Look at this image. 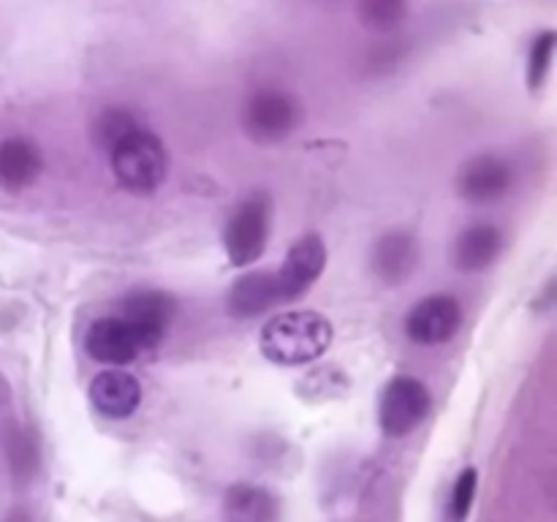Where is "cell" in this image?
I'll return each instance as SVG.
<instances>
[{"label": "cell", "mask_w": 557, "mask_h": 522, "mask_svg": "<svg viewBox=\"0 0 557 522\" xmlns=\"http://www.w3.org/2000/svg\"><path fill=\"white\" fill-rule=\"evenodd\" d=\"M9 460H11V471L20 482H27L33 471H36V446H33L30 435L22 433V430H11L9 435Z\"/></svg>", "instance_id": "20"}, {"label": "cell", "mask_w": 557, "mask_h": 522, "mask_svg": "<svg viewBox=\"0 0 557 522\" xmlns=\"http://www.w3.org/2000/svg\"><path fill=\"white\" fill-rule=\"evenodd\" d=\"M272 201L264 194H253L239 201L223 228V248L234 266H248L261 259L270 239Z\"/></svg>", "instance_id": "3"}, {"label": "cell", "mask_w": 557, "mask_h": 522, "mask_svg": "<svg viewBox=\"0 0 557 522\" xmlns=\"http://www.w3.org/2000/svg\"><path fill=\"white\" fill-rule=\"evenodd\" d=\"M174 313H177V299L172 294L161 291V288H136L123 299L120 319L128 321L141 335L147 351H152L166 337Z\"/></svg>", "instance_id": "6"}, {"label": "cell", "mask_w": 557, "mask_h": 522, "mask_svg": "<svg viewBox=\"0 0 557 522\" xmlns=\"http://www.w3.org/2000/svg\"><path fill=\"white\" fill-rule=\"evenodd\" d=\"M419 261V248L417 239L406 232H389L373 245V253H370V264L379 281L397 286V283L406 281L413 272Z\"/></svg>", "instance_id": "14"}, {"label": "cell", "mask_w": 557, "mask_h": 522, "mask_svg": "<svg viewBox=\"0 0 557 522\" xmlns=\"http://www.w3.org/2000/svg\"><path fill=\"white\" fill-rule=\"evenodd\" d=\"M555 44L557 36L553 30H544L542 36H536V41H533L531 58H528V85H531V90H539V87L547 82L549 69H553Z\"/></svg>", "instance_id": "19"}, {"label": "cell", "mask_w": 557, "mask_h": 522, "mask_svg": "<svg viewBox=\"0 0 557 522\" xmlns=\"http://www.w3.org/2000/svg\"><path fill=\"white\" fill-rule=\"evenodd\" d=\"M85 351L96 362L123 368V364L139 359L147 351V346L128 321L120 319V315H107V319H98L90 324L85 335Z\"/></svg>", "instance_id": "8"}, {"label": "cell", "mask_w": 557, "mask_h": 522, "mask_svg": "<svg viewBox=\"0 0 557 522\" xmlns=\"http://www.w3.org/2000/svg\"><path fill=\"white\" fill-rule=\"evenodd\" d=\"M462 324V308L449 294H433L413 304L406 319V335L419 346H441L457 335Z\"/></svg>", "instance_id": "7"}, {"label": "cell", "mask_w": 557, "mask_h": 522, "mask_svg": "<svg viewBox=\"0 0 557 522\" xmlns=\"http://www.w3.org/2000/svg\"><path fill=\"white\" fill-rule=\"evenodd\" d=\"M473 495H476V468H466L455 484V495H451V511L457 520H466L468 511L473 506Z\"/></svg>", "instance_id": "21"}, {"label": "cell", "mask_w": 557, "mask_h": 522, "mask_svg": "<svg viewBox=\"0 0 557 522\" xmlns=\"http://www.w3.org/2000/svg\"><path fill=\"white\" fill-rule=\"evenodd\" d=\"M223 517L228 522H275L277 500L259 484H234L223 495Z\"/></svg>", "instance_id": "15"}, {"label": "cell", "mask_w": 557, "mask_h": 522, "mask_svg": "<svg viewBox=\"0 0 557 522\" xmlns=\"http://www.w3.org/2000/svg\"><path fill=\"white\" fill-rule=\"evenodd\" d=\"M136 128H141L139 120L123 107H107L92 123V141H96L98 150L112 152L120 141L128 134H134Z\"/></svg>", "instance_id": "17"}, {"label": "cell", "mask_w": 557, "mask_h": 522, "mask_svg": "<svg viewBox=\"0 0 557 522\" xmlns=\"http://www.w3.org/2000/svg\"><path fill=\"white\" fill-rule=\"evenodd\" d=\"M332 343V324L315 310H286L264 324L259 348L272 364L299 368L324 357Z\"/></svg>", "instance_id": "1"}, {"label": "cell", "mask_w": 557, "mask_h": 522, "mask_svg": "<svg viewBox=\"0 0 557 522\" xmlns=\"http://www.w3.org/2000/svg\"><path fill=\"white\" fill-rule=\"evenodd\" d=\"M3 397H5V384H3V381H0V400H3Z\"/></svg>", "instance_id": "23"}, {"label": "cell", "mask_w": 557, "mask_h": 522, "mask_svg": "<svg viewBox=\"0 0 557 522\" xmlns=\"http://www.w3.org/2000/svg\"><path fill=\"white\" fill-rule=\"evenodd\" d=\"M326 266V245L319 234H308V237L297 239L292 250L283 259V266L275 272L277 286H281L283 302H294L302 294L310 291L315 281L321 277Z\"/></svg>", "instance_id": "9"}, {"label": "cell", "mask_w": 557, "mask_h": 522, "mask_svg": "<svg viewBox=\"0 0 557 522\" xmlns=\"http://www.w3.org/2000/svg\"><path fill=\"white\" fill-rule=\"evenodd\" d=\"M92 408L107 419H128L141 402V384L128 370H103L90 381Z\"/></svg>", "instance_id": "11"}, {"label": "cell", "mask_w": 557, "mask_h": 522, "mask_svg": "<svg viewBox=\"0 0 557 522\" xmlns=\"http://www.w3.org/2000/svg\"><path fill=\"white\" fill-rule=\"evenodd\" d=\"M112 172L117 183L128 194L150 196L163 185L169 174V152L163 141L145 125L136 128L134 134L125 136L112 152Z\"/></svg>", "instance_id": "2"}, {"label": "cell", "mask_w": 557, "mask_h": 522, "mask_svg": "<svg viewBox=\"0 0 557 522\" xmlns=\"http://www.w3.org/2000/svg\"><path fill=\"white\" fill-rule=\"evenodd\" d=\"M357 14L368 30L392 33L406 22L408 0H359Z\"/></svg>", "instance_id": "18"}, {"label": "cell", "mask_w": 557, "mask_h": 522, "mask_svg": "<svg viewBox=\"0 0 557 522\" xmlns=\"http://www.w3.org/2000/svg\"><path fill=\"white\" fill-rule=\"evenodd\" d=\"M511 185H515V172H511V166L504 158L493 156V152L471 158L460 169V177H457L460 196L466 201H471V204H493V201H500L509 194Z\"/></svg>", "instance_id": "10"}, {"label": "cell", "mask_w": 557, "mask_h": 522, "mask_svg": "<svg viewBox=\"0 0 557 522\" xmlns=\"http://www.w3.org/2000/svg\"><path fill=\"white\" fill-rule=\"evenodd\" d=\"M3 522H33V514L25 506H16V509L9 511V517H5Z\"/></svg>", "instance_id": "22"}, {"label": "cell", "mask_w": 557, "mask_h": 522, "mask_svg": "<svg viewBox=\"0 0 557 522\" xmlns=\"http://www.w3.org/2000/svg\"><path fill=\"white\" fill-rule=\"evenodd\" d=\"M243 125L250 139L272 145L292 134L299 125V103L281 87H261L245 101Z\"/></svg>", "instance_id": "4"}, {"label": "cell", "mask_w": 557, "mask_h": 522, "mask_svg": "<svg viewBox=\"0 0 557 522\" xmlns=\"http://www.w3.org/2000/svg\"><path fill=\"white\" fill-rule=\"evenodd\" d=\"M430 406H433L430 389L422 381L413 378V375H395L381 395V430L392 438H406L428 419Z\"/></svg>", "instance_id": "5"}, {"label": "cell", "mask_w": 557, "mask_h": 522, "mask_svg": "<svg viewBox=\"0 0 557 522\" xmlns=\"http://www.w3.org/2000/svg\"><path fill=\"white\" fill-rule=\"evenodd\" d=\"M44 161L38 145L25 136H9L0 141V188L9 194L30 188L41 174Z\"/></svg>", "instance_id": "13"}, {"label": "cell", "mask_w": 557, "mask_h": 522, "mask_svg": "<svg viewBox=\"0 0 557 522\" xmlns=\"http://www.w3.org/2000/svg\"><path fill=\"white\" fill-rule=\"evenodd\" d=\"M504 248V237L493 223H476V226L466 228L457 239L455 259L462 272H482L500 256Z\"/></svg>", "instance_id": "16"}, {"label": "cell", "mask_w": 557, "mask_h": 522, "mask_svg": "<svg viewBox=\"0 0 557 522\" xmlns=\"http://www.w3.org/2000/svg\"><path fill=\"white\" fill-rule=\"evenodd\" d=\"M277 302H283L281 286H277V275L270 270H256L237 277L226 297L228 313L234 319H256Z\"/></svg>", "instance_id": "12"}]
</instances>
